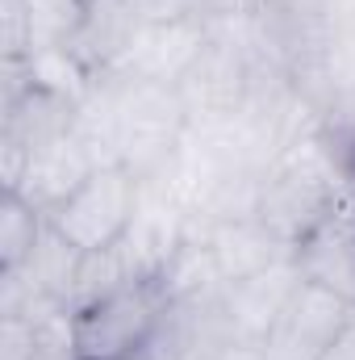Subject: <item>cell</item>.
Listing matches in <instances>:
<instances>
[{"label":"cell","instance_id":"cell-8","mask_svg":"<svg viewBox=\"0 0 355 360\" xmlns=\"http://www.w3.org/2000/svg\"><path fill=\"white\" fill-rule=\"evenodd\" d=\"M142 25H147V13H142L138 0H88L84 25H80L76 42L67 51L76 55V63L92 80L113 76L126 63V55H130Z\"/></svg>","mask_w":355,"mask_h":360},{"label":"cell","instance_id":"cell-5","mask_svg":"<svg viewBox=\"0 0 355 360\" xmlns=\"http://www.w3.org/2000/svg\"><path fill=\"white\" fill-rule=\"evenodd\" d=\"M351 319L355 306L347 297H339L314 281H301L288 293L276 327L267 331L260 360H322L326 348L347 331Z\"/></svg>","mask_w":355,"mask_h":360},{"label":"cell","instance_id":"cell-9","mask_svg":"<svg viewBox=\"0 0 355 360\" xmlns=\"http://www.w3.org/2000/svg\"><path fill=\"white\" fill-rule=\"evenodd\" d=\"M201 239H205L209 260H213V269H217V276L226 285L230 281H247L255 272H267L272 264H280V260L293 256V248H284L255 214L213 222Z\"/></svg>","mask_w":355,"mask_h":360},{"label":"cell","instance_id":"cell-15","mask_svg":"<svg viewBox=\"0 0 355 360\" xmlns=\"http://www.w3.org/2000/svg\"><path fill=\"white\" fill-rule=\"evenodd\" d=\"M0 63H29L25 0H0Z\"/></svg>","mask_w":355,"mask_h":360},{"label":"cell","instance_id":"cell-1","mask_svg":"<svg viewBox=\"0 0 355 360\" xmlns=\"http://www.w3.org/2000/svg\"><path fill=\"white\" fill-rule=\"evenodd\" d=\"M335 193H339V160L330 155L326 139L314 126L267 164L255 197V218L284 248H297L309 231H318L335 214Z\"/></svg>","mask_w":355,"mask_h":360},{"label":"cell","instance_id":"cell-12","mask_svg":"<svg viewBox=\"0 0 355 360\" xmlns=\"http://www.w3.org/2000/svg\"><path fill=\"white\" fill-rule=\"evenodd\" d=\"M42 235H46V214L21 193H4L0 197V276L25 269Z\"/></svg>","mask_w":355,"mask_h":360},{"label":"cell","instance_id":"cell-7","mask_svg":"<svg viewBox=\"0 0 355 360\" xmlns=\"http://www.w3.org/2000/svg\"><path fill=\"white\" fill-rule=\"evenodd\" d=\"M297 285H301V272L293 264V256L280 260V264H272L267 272L247 276V281L222 285L226 314H230V331H234V344H239L243 356L260 360L267 331L276 327V319H280V310H284V302H288V293Z\"/></svg>","mask_w":355,"mask_h":360},{"label":"cell","instance_id":"cell-2","mask_svg":"<svg viewBox=\"0 0 355 360\" xmlns=\"http://www.w3.org/2000/svg\"><path fill=\"white\" fill-rule=\"evenodd\" d=\"M113 80H117V101H113L117 164H126L142 184H151L176 160V151L192 130L188 101L176 84L134 80V76H117V72H113Z\"/></svg>","mask_w":355,"mask_h":360},{"label":"cell","instance_id":"cell-17","mask_svg":"<svg viewBox=\"0 0 355 360\" xmlns=\"http://www.w3.org/2000/svg\"><path fill=\"white\" fill-rule=\"evenodd\" d=\"M322 360H355V319L347 323V331L326 348V356H322Z\"/></svg>","mask_w":355,"mask_h":360},{"label":"cell","instance_id":"cell-10","mask_svg":"<svg viewBox=\"0 0 355 360\" xmlns=\"http://www.w3.org/2000/svg\"><path fill=\"white\" fill-rule=\"evenodd\" d=\"M105 160H100V151L92 147L88 139L72 126L59 143H51L34 164H29V172H25V180H21V197L25 201H34L42 214H51L72 188H80V180L88 176L92 168H100Z\"/></svg>","mask_w":355,"mask_h":360},{"label":"cell","instance_id":"cell-16","mask_svg":"<svg viewBox=\"0 0 355 360\" xmlns=\"http://www.w3.org/2000/svg\"><path fill=\"white\" fill-rule=\"evenodd\" d=\"M72 314H63V319H51L46 323V331H42V352L38 360H76L72 352Z\"/></svg>","mask_w":355,"mask_h":360},{"label":"cell","instance_id":"cell-3","mask_svg":"<svg viewBox=\"0 0 355 360\" xmlns=\"http://www.w3.org/2000/svg\"><path fill=\"white\" fill-rule=\"evenodd\" d=\"M168 306L163 276L126 281L72 310V352L76 360H138L159 314Z\"/></svg>","mask_w":355,"mask_h":360},{"label":"cell","instance_id":"cell-11","mask_svg":"<svg viewBox=\"0 0 355 360\" xmlns=\"http://www.w3.org/2000/svg\"><path fill=\"white\" fill-rule=\"evenodd\" d=\"M293 264L301 281H314L355 306V231H347L343 222L326 218L318 231H309L293 248Z\"/></svg>","mask_w":355,"mask_h":360},{"label":"cell","instance_id":"cell-4","mask_svg":"<svg viewBox=\"0 0 355 360\" xmlns=\"http://www.w3.org/2000/svg\"><path fill=\"white\" fill-rule=\"evenodd\" d=\"M142 180L134 176L126 164H100L80 180V188H72L51 214L46 222L76 248V252H105L117 248L130 226L142 214Z\"/></svg>","mask_w":355,"mask_h":360},{"label":"cell","instance_id":"cell-14","mask_svg":"<svg viewBox=\"0 0 355 360\" xmlns=\"http://www.w3.org/2000/svg\"><path fill=\"white\" fill-rule=\"evenodd\" d=\"M46 323L25 314H0V360H38Z\"/></svg>","mask_w":355,"mask_h":360},{"label":"cell","instance_id":"cell-13","mask_svg":"<svg viewBox=\"0 0 355 360\" xmlns=\"http://www.w3.org/2000/svg\"><path fill=\"white\" fill-rule=\"evenodd\" d=\"M88 0H25L29 17V59L67 51L84 25Z\"/></svg>","mask_w":355,"mask_h":360},{"label":"cell","instance_id":"cell-6","mask_svg":"<svg viewBox=\"0 0 355 360\" xmlns=\"http://www.w3.org/2000/svg\"><path fill=\"white\" fill-rule=\"evenodd\" d=\"M213 34V17L201 13H172V17H147V25L138 30L126 63L117 68V76H134V80H155V84H184V76L192 72V63L201 59L205 42Z\"/></svg>","mask_w":355,"mask_h":360}]
</instances>
